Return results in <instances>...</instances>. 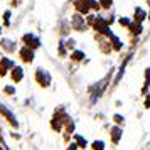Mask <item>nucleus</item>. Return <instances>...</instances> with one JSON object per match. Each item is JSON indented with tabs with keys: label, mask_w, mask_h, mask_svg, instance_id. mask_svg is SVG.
<instances>
[{
	"label": "nucleus",
	"mask_w": 150,
	"mask_h": 150,
	"mask_svg": "<svg viewBox=\"0 0 150 150\" xmlns=\"http://www.w3.org/2000/svg\"><path fill=\"white\" fill-rule=\"evenodd\" d=\"M69 24H71V29H73L74 32H86L89 29L88 24H86V17L81 15V14H78V12H74V14L71 15Z\"/></svg>",
	"instance_id": "1"
},
{
	"label": "nucleus",
	"mask_w": 150,
	"mask_h": 150,
	"mask_svg": "<svg viewBox=\"0 0 150 150\" xmlns=\"http://www.w3.org/2000/svg\"><path fill=\"white\" fill-rule=\"evenodd\" d=\"M21 41H22V44H24V46L34 49V51L41 49V46H42L41 37H39L37 34H34V32H25V34H22Z\"/></svg>",
	"instance_id": "2"
},
{
	"label": "nucleus",
	"mask_w": 150,
	"mask_h": 150,
	"mask_svg": "<svg viewBox=\"0 0 150 150\" xmlns=\"http://www.w3.org/2000/svg\"><path fill=\"white\" fill-rule=\"evenodd\" d=\"M34 78H35V83L42 86V88H49L51 86V81H52V78H51V73L46 71L44 68H37L34 73Z\"/></svg>",
	"instance_id": "3"
},
{
	"label": "nucleus",
	"mask_w": 150,
	"mask_h": 150,
	"mask_svg": "<svg viewBox=\"0 0 150 150\" xmlns=\"http://www.w3.org/2000/svg\"><path fill=\"white\" fill-rule=\"evenodd\" d=\"M71 4H73V7H74V12H78V14L84 15V17H86L88 14H91L89 0H73Z\"/></svg>",
	"instance_id": "4"
},
{
	"label": "nucleus",
	"mask_w": 150,
	"mask_h": 150,
	"mask_svg": "<svg viewBox=\"0 0 150 150\" xmlns=\"http://www.w3.org/2000/svg\"><path fill=\"white\" fill-rule=\"evenodd\" d=\"M19 57H21V61H24L25 64H30V62H34L35 51L27 47V46H22V47L19 49Z\"/></svg>",
	"instance_id": "5"
},
{
	"label": "nucleus",
	"mask_w": 150,
	"mask_h": 150,
	"mask_svg": "<svg viewBox=\"0 0 150 150\" xmlns=\"http://www.w3.org/2000/svg\"><path fill=\"white\" fill-rule=\"evenodd\" d=\"M14 66H15V62L8 56H2L0 57V76H5L7 73H10V69Z\"/></svg>",
	"instance_id": "6"
},
{
	"label": "nucleus",
	"mask_w": 150,
	"mask_h": 150,
	"mask_svg": "<svg viewBox=\"0 0 150 150\" xmlns=\"http://www.w3.org/2000/svg\"><path fill=\"white\" fill-rule=\"evenodd\" d=\"M147 15H149V12H147L145 8L135 7V8H133V19H132V21H133V22H138V24H143V21L147 19Z\"/></svg>",
	"instance_id": "7"
},
{
	"label": "nucleus",
	"mask_w": 150,
	"mask_h": 150,
	"mask_svg": "<svg viewBox=\"0 0 150 150\" xmlns=\"http://www.w3.org/2000/svg\"><path fill=\"white\" fill-rule=\"evenodd\" d=\"M10 79L14 83H21L22 79H24V68H21V66L15 64L14 68L10 69Z\"/></svg>",
	"instance_id": "8"
},
{
	"label": "nucleus",
	"mask_w": 150,
	"mask_h": 150,
	"mask_svg": "<svg viewBox=\"0 0 150 150\" xmlns=\"http://www.w3.org/2000/svg\"><path fill=\"white\" fill-rule=\"evenodd\" d=\"M0 47H4L5 52H15L17 51V44H15V41H10V39L2 37L0 39Z\"/></svg>",
	"instance_id": "9"
},
{
	"label": "nucleus",
	"mask_w": 150,
	"mask_h": 150,
	"mask_svg": "<svg viewBox=\"0 0 150 150\" xmlns=\"http://www.w3.org/2000/svg\"><path fill=\"white\" fill-rule=\"evenodd\" d=\"M71 30H73V29H71L69 21H61V22H59V35H61L62 39H66Z\"/></svg>",
	"instance_id": "10"
},
{
	"label": "nucleus",
	"mask_w": 150,
	"mask_h": 150,
	"mask_svg": "<svg viewBox=\"0 0 150 150\" xmlns=\"http://www.w3.org/2000/svg\"><path fill=\"white\" fill-rule=\"evenodd\" d=\"M69 57H71V61H73V62H81V61H84L86 54H84V51H81V49L76 47L74 51H71Z\"/></svg>",
	"instance_id": "11"
},
{
	"label": "nucleus",
	"mask_w": 150,
	"mask_h": 150,
	"mask_svg": "<svg viewBox=\"0 0 150 150\" xmlns=\"http://www.w3.org/2000/svg\"><path fill=\"white\" fill-rule=\"evenodd\" d=\"M110 133H111V142H113V145H118V143H120V140H122V133H123L122 128L116 125V127H113V128H111V132H110Z\"/></svg>",
	"instance_id": "12"
},
{
	"label": "nucleus",
	"mask_w": 150,
	"mask_h": 150,
	"mask_svg": "<svg viewBox=\"0 0 150 150\" xmlns=\"http://www.w3.org/2000/svg\"><path fill=\"white\" fill-rule=\"evenodd\" d=\"M128 30H130V34H132V35L138 37V35L143 32V24H138V22H132V24H130V27H128Z\"/></svg>",
	"instance_id": "13"
},
{
	"label": "nucleus",
	"mask_w": 150,
	"mask_h": 150,
	"mask_svg": "<svg viewBox=\"0 0 150 150\" xmlns=\"http://www.w3.org/2000/svg\"><path fill=\"white\" fill-rule=\"evenodd\" d=\"M57 56L59 57H68L69 56V51L68 47H66V42H64V39H59V42H57Z\"/></svg>",
	"instance_id": "14"
},
{
	"label": "nucleus",
	"mask_w": 150,
	"mask_h": 150,
	"mask_svg": "<svg viewBox=\"0 0 150 150\" xmlns=\"http://www.w3.org/2000/svg\"><path fill=\"white\" fill-rule=\"evenodd\" d=\"M110 42H111V47H113V51H122L123 49V42H122V39L118 37V35H111L110 37Z\"/></svg>",
	"instance_id": "15"
},
{
	"label": "nucleus",
	"mask_w": 150,
	"mask_h": 150,
	"mask_svg": "<svg viewBox=\"0 0 150 150\" xmlns=\"http://www.w3.org/2000/svg\"><path fill=\"white\" fill-rule=\"evenodd\" d=\"M64 125V122H61V118H59V115L56 113L54 118H52V122H51V127L56 130V132H61V127Z\"/></svg>",
	"instance_id": "16"
},
{
	"label": "nucleus",
	"mask_w": 150,
	"mask_h": 150,
	"mask_svg": "<svg viewBox=\"0 0 150 150\" xmlns=\"http://www.w3.org/2000/svg\"><path fill=\"white\" fill-rule=\"evenodd\" d=\"M149 86H150V68H147V69H145V84H143V89H142L143 95H147Z\"/></svg>",
	"instance_id": "17"
},
{
	"label": "nucleus",
	"mask_w": 150,
	"mask_h": 150,
	"mask_svg": "<svg viewBox=\"0 0 150 150\" xmlns=\"http://www.w3.org/2000/svg\"><path fill=\"white\" fill-rule=\"evenodd\" d=\"M2 17H4V27H8V25H10V19H12V10L7 8Z\"/></svg>",
	"instance_id": "18"
},
{
	"label": "nucleus",
	"mask_w": 150,
	"mask_h": 150,
	"mask_svg": "<svg viewBox=\"0 0 150 150\" xmlns=\"http://www.w3.org/2000/svg\"><path fill=\"white\" fill-rule=\"evenodd\" d=\"M74 142L78 143V147H79V149H86V147H88V142H86L81 135H74Z\"/></svg>",
	"instance_id": "19"
},
{
	"label": "nucleus",
	"mask_w": 150,
	"mask_h": 150,
	"mask_svg": "<svg viewBox=\"0 0 150 150\" xmlns=\"http://www.w3.org/2000/svg\"><path fill=\"white\" fill-rule=\"evenodd\" d=\"M98 2L101 5V10H110V8L113 7V2L115 0H98Z\"/></svg>",
	"instance_id": "20"
},
{
	"label": "nucleus",
	"mask_w": 150,
	"mask_h": 150,
	"mask_svg": "<svg viewBox=\"0 0 150 150\" xmlns=\"http://www.w3.org/2000/svg\"><path fill=\"white\" fill-rule=\"evenodd\" d=\"M64 42H66V47H68V51H74V49H76V39H73V37H66V39H64Z\"/></svg>",
	"instance_id": "21"
},
{
	"label": "nucleus",
	"mask_w": 150,
	"mask_h": 150,
	"mask_svg": "<svg viewBox=\"0 0 150 150\" xmlns=\"http://www.w3.org/2000/svg\"><path fill=\"white\" fill-rule=\"evenodd\" d=\"M105 147H106V145H105L103 140H95V142L91 143V149L93 150H105Z\"/></svg>",
	"instance_id": "22"
},
{
	"label": "nucleus",
	"mask_w": 150,
	"mask_h": 150,
	"mask_svg": "<svg viewBox=\"0 0 150 150\" xmlns=\"http://www.w3.org/2000/svg\"><path fill=\"white\" fill-rule=\"evenodd\" d=\"M96 12H91V14H88L86 15V24H88V27H93V24H95V21H96Z\"/></svg>",
	"instance_id": "23"
},
{
	"label": "nucleus",
	"mask_w": 150,
	"mask_h": 150,
	"mask_svg": "<svg viewBox=\"0 0 150 150\" xmlns=\"http://www.w3.org/2000/svg\"><path fill=\"white\" fill-rule=\"evenodd\" d=\"M132 19H128V17H120V19H118V24H120V25H122V27H127L128 29L130 27V24H132Z\"/></svg>",
	"instance_id": "24"
},
{
	"label": "nucleus",
	"mask_w": 150,
	"mask_h": 150,
	"mask_svg": "<svg viewBox=\"0 0 150 150\" xmlns=\"http://www.w3.org/2000/svg\"><path fill=\"white\" fill-rule=\"evenodd\" d=\"M113 122H115L116 125H123V122H125V118H123L122 115H115V116H113Z\"/></svg>",
	"instance_id": "25"
},
{
	"label": "nucleus",
	"mask_w": 150,
	"mask_h": 150,
	"mask_svg": "<svg viewBox=\"0 0 150 150\" xmlns=\"http://www.w3.org/2000/svg\"><path fill=\"white\" fill-rule=\"evenodd\" d=\"M4 91H5V95H15V88L14 86H5V88H4Z\"/></svg>",
	"instance_id": "26"
},
{
	"label": "nucleus",
	"mask_w": 150,
	"mask_h": 150,
	"mask_svg": "<svg viewBox=\"0 0 150 150\" xmlns=\"http://www.w3.org/2000/svg\"><path fill=\"white\" fill-rule=\"evenodd\" d=\"M73 130H74V123L71 122V120H69V125H68V132L69 133H73Z\"/></svg>",
	"instance_id": "27"
},
{
	"label": "nucleus",
	"mask_w": 150,
	"mask_h": 150,
	"mask_svg": "<svg viewBox=\"0 0 150 150\" xmlns=\"http://www.w3.org/2000/svg\"><path fill=\"white\" fill-rule=\"evenodd\" d=\"M78 149H79V147H78V143H71V145H69V147H68V150H78Z\"/></svg>",
	"instance_id": "28"
},
{
	"label": "nucleus",
	"mask_w": 150,
	"mask_h": 150,
	"mask_svg": "<svg viewBox=\"0 0 150 150\" xmlns=\"http://www.w3.org/2000/svg\"><path fill=\"white\" fill-rule=\"evenodd\" d=\"M106 21H108V24H110V25H111V24L115 22V15L111 14V15H110V17H106Z\"/></svg>",
	"instance_id": "29"
},
{
	"label": "nucleus",
	"mask_w": 150,
	"mask_h": 150,
	"mask_svg": "<svg viewBox=\"0 0 150 150\" xmlns=\"http://www.w3.org/2000/svg\"><path fill=\"white\" fill-rule=\"evenodd\" d=\"M145 108H150V93L147 95V100H145Z\"/></svg>",
	"instance_id": "30"
},
{
	"label": "nucleus",
	"mask_w": 150,
	"mask_h": 150,
	"mask_svg": "<svg viewBox=\"0 0 150 150\" xmlns=\"http://www.w3.org/2000/svg\"><path fill=\"white\" fill-rule=\"evenodd\" d=\"M147 19H149V21H150V10H149V15H147Z\"/></svg>",
	"instance_id": "31"
},
{
	"label": "nucleus",
	"mask_w": 150,
	"mask_h": 150,
	"mask_svg": "<svg viewBox=\"0 0 150 150\" xmlns=\"http://www.w3.org/2000/svg\"><path fill=\"white\" fill-rule=\"evenodd\" d=\"M147 5H149V7H150V0H147Z\"/></svg>",
	"instance_id": "32"
},
{
	"label": "nucleus",
	"mask_w": 150,
	"mask_h": 150,
	"mask_svg": "<svg viewBox=\"0 0 150 150\" xmlns=\"http://www.w3.org/2000/svg\"><path fill=\"white\" fill-rule=\"evenodd\" d=\"M0 34H2V25H0Z\"/></svg>",
	"instance_id": "33"
},
{
	"label": "nucleus",
	"mask_w": 150,
	"mask_h": 150,
	"mask_svg": "<svg viewBox=\"0 0 150 150\" xmlns=\"http://www.w3.org/2000/svg\"><path fill=\"white\" fill-rule=\"evenodd\" d=\"M69 2H73V0H69Z\"/></svg>",
	"instance_id": "34"
}]
</instances>
